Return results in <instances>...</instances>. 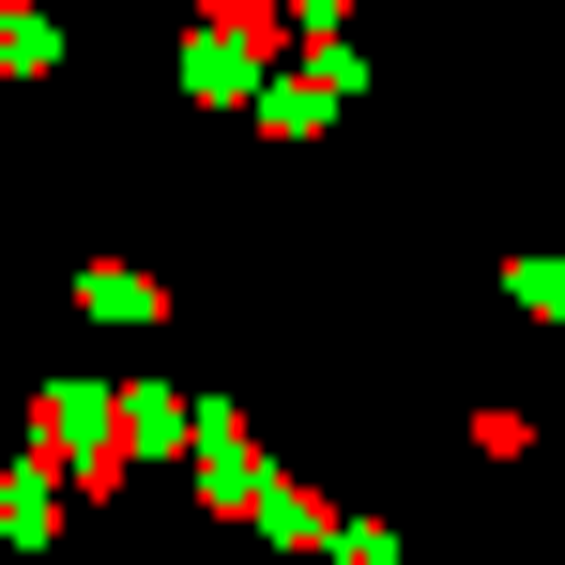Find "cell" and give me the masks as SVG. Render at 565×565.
<instances>
[{
    "label": "cell",
    "mask_w": 565,
    "mask_h": 565,
    "mask_svg": "<svg viewBox=\"0 0 565 565\" xmlns=\"http://www.w3.org/2000/svg\"><path fill=\"white\" fill-rule=\"evenodd\" d=\"M504 290H520V306H565V260H520Z\"/></svg>",
    "instance_id": "3957f363"
},
{
    "label": "cell",
    "mask_w": 565,
    "mask_h": 565,
    "mask_svg": "<svg viewBox=\"0 0 565 565\" xmlns=\"http://www.w3.org/2000/svg\"><path fill=\"white\" fill-rule=\"evenodd\" d=\"M260 77H276V15H260V0H214L199 46H184V93L199 107H260Z\"/></svg>",
    "instance_id": "6da1fadb"
},
{
    "label": "cell",
    "mask_w": 565,
    "mask_h": 565,
    "mask_svg": "<svg viewBox=\"0 0 565 565\" xmlns=\"http://www.w3.org/2000/svg\"><path fill=\"white\" fill-rule=\"evenodd\" d=\"M199 444H214V459H199V473H214V504H260V459H245V428H199Z\"/></svg>",
    "instance_id": "7a4b0ae2"
}]
</instances>
